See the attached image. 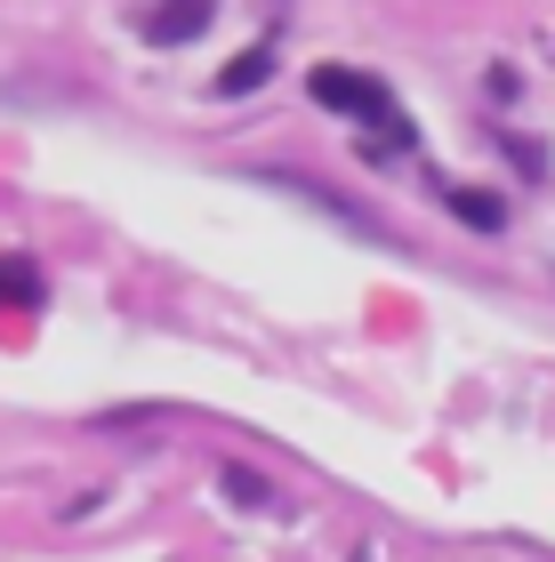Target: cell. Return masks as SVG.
Instances as JSON below:
<instances>
[{
    "instance_id": "obj_4",
    "label": "cell",
    "mask_w": 555,
    "mask_h": 562,
    "mask_svg": "<svg viewBox=\"0 0 555 562\" xmlns=\"http://www.w3.org/2000/svg\"><path fill=\"white\" fill-rule=\"evenodd\" d=\"M0 305H41V273L24 258H0Z\"/></svg>"
},
{
    "instance_id": "obj_1",
    "label": "cell",
    "mask_w": 555,
    "mask_h": 562,
    "mask_svg": "<svg viewBox=\"0 0 555 562\" xmlns=\"http://www.w3.org/2000/svg\"><path fill=\"white\" fill-rule=\"evenodd\" d=\"M307 89H314V105H331V113H355L363 130H378V153H402L411 145V121L395 113V97L378 72H355V65H314L307 72Z\"/></svg>"
},
{
    "instance_id": "obj_3",
    "label": "cell",
    "mask_w": 555,
    "mask_h": 562,
    "mask_svg": "<svg viewBox=\"0 0 555 562\" xmlns=\"http://www.w3.org/2000/svg\"><path fill=\"white\" fill-rule=\"evenodd\" d=\"M266 72H274V48H242V57L218 72V89H225V97H249V89L266 81Z\"/></svg>"
},
{
    "instance_id": "obj_5",
    "label": "cell",
    "mask_w": 555,
    "mask_h": 562,
    "mask_svg": "<svg viewBox=\"0 0 555 562\" xmlns=\"http://www.w3.org/2000/svg\"><path fill=\"white\" fill-rule=\"evenodd\" d=\"M451 217H459V225H484V234H499V225H508V210H499L491 193H451Z\"/></svg>"
},
{
    "instance_id": "obj_2",
    "label": "cell",
    "mask_w": 555,
    "mask_h": 562,
    "mask_svg": "<svg viewBox=\"0 0 555 562\" xmlns=\"http://www.w3.org/2000/svg\"><path fill=\"white\" fill-rule=\"evenodd\" d=\"M201 24H210V0H162V9L145 16V33L154 41H193Z\"/></svg>"
}]
</instances>
